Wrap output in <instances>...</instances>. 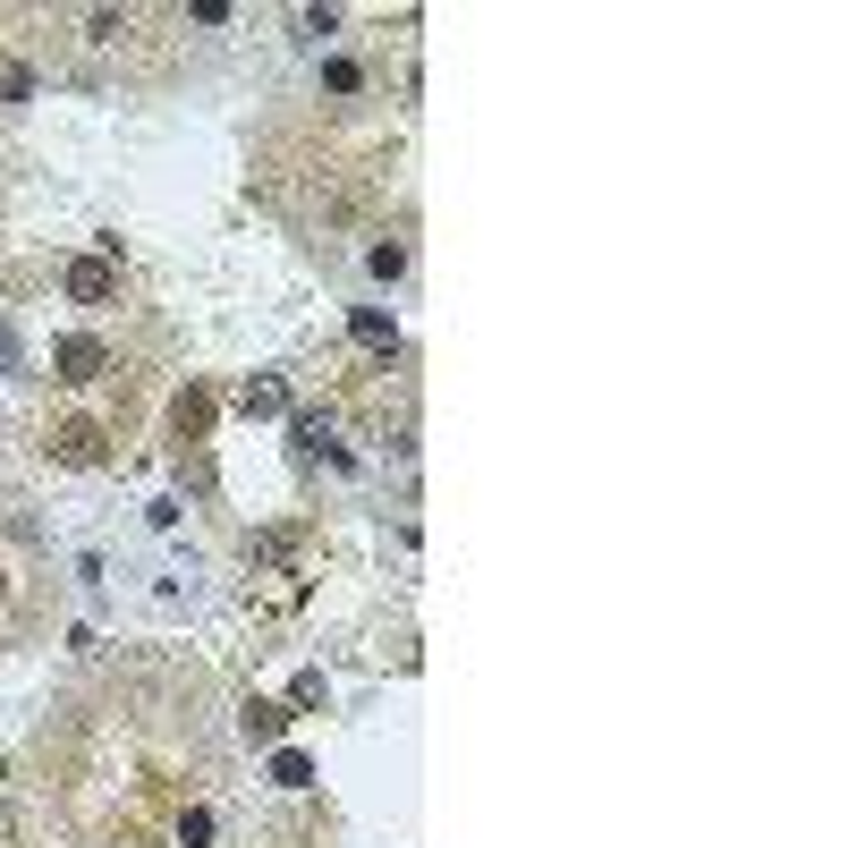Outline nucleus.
<instances>
[{
  "mask_svg": "<svg viewBox=\"0 0 848 848\" xmlns=\"http://www.w3.org/2000/svg\"><path fill=\"white\" fill-rule=\"evenodd\" d=\"M51 365H60V382H94V374H102V340L77 331V340H60V357H51Z\"/></svg>",
  "mask_w": 848,
  "mask_h": 848,
  "instance_id": "f257e3e1",
  "label": "nucleus"
},
{
  "mask_svg": "<svg viewBox=\"0 0 848 848\" xmlns=\"http://www.w3.org/2000/svg\"><path fill=\"white\" fill-rule=\"evenodd\" d=\"M68 297H77V306H102V297H111V263H102V255L68 263Z\"/></svg>",
  "mask_w": 848,
  "mask_h": 848,
  "instance_id": "f03ea898",
  "label": "nucleus"
},
{
  "mask_svg": "<svg viewBox=\"0 0 848 848\" xmlns=\"http://www.w3.org/2000/svg\"><path fill=\"white\" fill-rule=\"evenodd\" d=\"M51 450H60L68 467H94V458H102V433H94V424H68V433H51Z\"/></svg>",
  "mask_w": 848,
  "mask_h": 848,
  "instance_id": "7ed1b4c3",
  "label": "nucleus"
},
{
  "mask_svg": "<svg viewBox=\"0 0 848 848\" xmlns=\"http://www.w3.org/2000/svg\"><path fill=\"white\" fill-rule=\"evenodd\" d=\"M238 730H247V738H255V747H272V738H280V730H289V713H280V704H247V713H238Z\"/></svg>",
  "mask_w": 848,
  "mask_h": 848,
  "instance_id": "20e7f679",
  "label": "nucleus"
},
{
  "mask_svg": "<svg viewBox=\"0 0 848 848\" xmlns=\"http://www.w3.org/2000/svg\"><path fill=\"white\" fill-rule=\"evenodd\" d=\"M238 408H247V416H280V408H289V391H280L272 374H255V382L238 391Z\"/></svg>",
  "mask_w": 848,
  "mask_h": 848,
  "instance_id": "39448f33",
  "label": "nucleus"
},
{
  "mask_svg": "<svg viewBox=\"0 0 848 848\" xmlns=\"http://www.w3.org/2000/svg\"><path fill=\"white\" fill-rule=\"evenodd\" d=\"M357 340H365V348H399V331H391L382 306H357Z\"/></svg>",
  "mask_w": 848,
  "mask_h": 848,
  "instance_id": "423d86ee",
  "label": "nucleus"
},
{
  "mask_svg": "<svg viewBox=\"0 0 848 848\" xmlns=\"http://www.w3.org/2000/svg\"><path fill=\"white\" fill-rule=\"evenodd\" d=\"M297 450H306V458H340V442H331L323 416H297Z\"/></svg>",
  "mask_w": 848,
  "mask_h": 848,
  "instance_id": "0eeeda50",
  "label": "nucleus"
},
{
  "mask_svg": "<svg viewBox=\"0 0 848 848\" xmlns=\"http://www.w3.org/2000/svg\"><path fill=\"white\" fill-rule=\"evenodd\" d=\"M272 781H280V789H306V781H314V764H306V755H272Z\"/></svg>",
  "mask_w": 848,
  "mask_h": 848,
  "instance_id": "6e6552de",
  "label": "nucleus"
},
{
  "mask_svg": "<svg viewBox=\"0 0 848 848\" xmlns=\"http://www.w3.org/2000/svg\"><path fill=\"white\" fill-rule=\"evenodd\" d=\"M26 365V340H18V323H0V374H18Z\"/></svg>",
  "mask_w": 848,
  "mask_h": 848,
  "instance_id": "1a4fd4ad",
  "label": "nucleus"
},
{
  "mask_svg": "<svg viewBox=\"0 0 848 848\" xmlns=\"http://www.w3.org/2000/svg\"><path fill=\"white\" fill-rule=\"evenodd\" d=\"M85 34H94V43H119V34H128V18H119V9H94V26H85Z\"/></svg>",
  "mask_w": 848,
  "mask_h": 848,
  "instance_id": "9d476101",
  "label": "nucleus"
},
{
  "mask_svg": "<svg viewBox=\"0 0 848 848\" xmlns=\"http://www.w3.org/2000/svg\"><path fill=\"white\" fill-rule=\"evenodd\" d=\"M179 840H187V848H204V840H213V815H204V806H187V823H179Z\"/></svg>",
  "mask_w": 848,
  "mask_h": 848,
  "instance_id": "9b49d317",
  "label": "nucleus"
}]
</instances>
